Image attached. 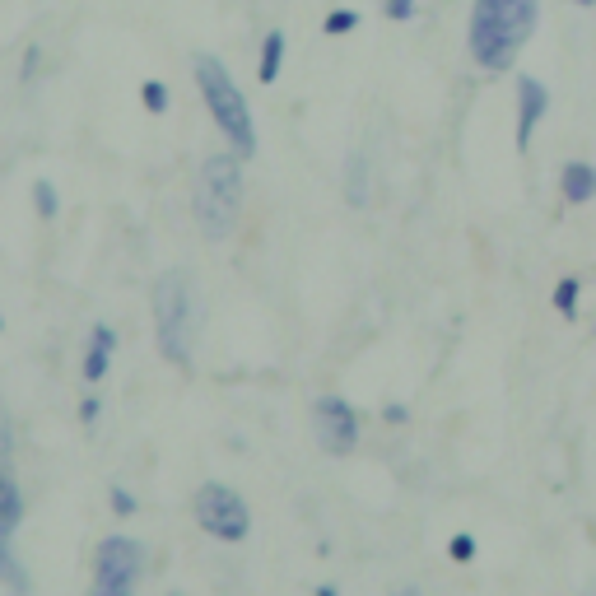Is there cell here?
Returning <instances> with one entry per match:
<instances>
[{"instance_id": "ffe728a7", "label": "cell", "mask_w": 596, "mask_h": 596, "mask_svg": "<svg viewBox=\"0 0 596 596\" xmlns=\"http://www.w3.org/2000/svg\"><path fill=\"white\" fill-rule=\"evenodd\" d=\"M447 555L457 559V564H471V559H475V541H471V536H452Z\"/></svg>"}, {"instance_id": "cb8c5ba5", "label": "cell", "mask_w": 596, "mask_h": 596, "mask_svg": "<svg viewBox=\"0 0 596 596\" xmlns=\"http://www.w3.org/2000/svg\"><path fill=\"white\" fill-rule=\"evenodd\" d=\"M98 410H103V406H98V396H89V401H80V420H84V424H94V420H98Z\"/></svg>"}, {"instance_id": "44dd1931", "label": "cell", "mask_w": 596, "mask_h": 596, "mask_svg": "<svg viewBox=\"0 0 596 596\" xmlns=\"http://www.w3.org/2000/svg\"><path fill=\"white\" fill-rule=\"evenodd\" d=\"M108 499H112V513H117V517L136 513V494H126L122 485H112V494H108Z\"/></svg>"}, {"instance_id": "484cf974", "label": "cell", "mask_w": 596, "mask_h": 596, "mask_svg": "<svg viewBox=\"0 0 596 596\" xmlns=\"http://www.w3.org/2000/svg\"><path fill=\"white\" fill-rule=\"evenodd\" d=\"M392 596H420V587H415V583H406V587H396Z\"/></svg>"}, {"instance_id": "277c9868", "label": "cell", "mask_w": 596, "mask_h": 596, "mask_svg": "<svg viewBox=\"0 0 596 596\" xmlns=\"http://www.w3.org/2000/svg\"><path fill=\"white\" fill-rule=\"evenodd\" d=\"M238 154H210L196 177V224L210 243H224L243 210V168Z\"/></svg>"}, {"instance_id": "ac0fdd59", "label": "cell", "mask_w": 596, "mask_h": 596, "mask_svg": "<svg viewBox=\"0 0 596 596\" xmlns=\"http://www.w3.org/2000/svg\"><path fill=\"white\" fill-rule=\"evenodd\" d=\"M555 308H559V317H573L578 312V280H559L555 285Z\"/></svg>"}, {"instance_id": "d4e9b609", "label": "cell", "mask_w": 596, "mask_h": 596, "mask_svg": "<svg viewBox=\"0 0 596 596\" xmlns=\"http://www.w3.org/2000/svg\"><path fill=\"white\" fill-rule=\"evenodd\" d=\"M382 420H387V424H406L410 415H406V406H382Z\"/></svg>"}, {"instance_id": "9c48e42d", "label": "cell", "mask_w": 596, "mask_h": 596, "mask_svg": "<svg viewBox=\"0 0 596 596\" xmlns=\"http://www.w3.org/2000/svg\"><path fill=\"white\" fill-rule=\"evenodd\" d=\"M112 350H117V331L108 322H98L89 331V350H84V364H80V378L84 382H103L112 368Z\"/></svg>"}, {"instance_id": "8992f818", "label": "cell", "mask_w": 596, "mask_h": 596, "mask_svg": "<svg viewBox=\"0 0 596 596\" xmlns=\"http://www.w3.org/2000/svg\"><path fill=\"white\" fill-rule=\"evenodd\" d=\"M145 573V545L136 536H103L94 550V592L89 596H136Z\"/></svg>"}, {"instance_id": "52a82bcc", "label": "cell", "mask_w": 596, "mask_h": 596, "mask_svg": "<svg viewBox=\"0 0 596 596\" xmlns=\"http://www.w3.org/2000/svg\"><path fill=\"white\" fill-rule=\"evenodd\" d=\"M312 424H317V443H322L331 457H345V452H354V443H359V415H354V406L340 401V396H322V401L312 406Z\"/></svg>"}, {"instance_id": "5b68a950", "label": "cell", "mask_w": 596, "mask_h": 596, "mask_svg": "<svg viewBox=\"0 0 596 596\" xmlns=\"http://www.w3.org/2000/svg\"><path fill=\"white\" fill-rule=\"evenodd\" d=\"M191 513H196V527L205 536H215L224 545H238L247 541V531H252V513H247L243 494L224 480H210V485L196 489V503H191Z\"/></svg>"}, {"instance_id": "7402d4cb", "label": "cell", "mask_w": 596, "mask_h": 596, "mask_svg": "<svg viewBox=\"0 0 596 596\" xmlns=\"http://www.w3.org/2000/svg\"><path fill=\"white\" fill-rule=\"evenodd\" d=\"M382 5H387V19H396V24L415 19V0H382Z\"/></svg>"}, {"instance_id": "603a6c76", "label": "cell", "mask_w": 596, "mask_h": 596, "mask_svg": "<svg viewBox=\"0 0 596 596\" xmlns=\"http://www.w3.org/2000/svg\"><path fill=\"white\" fill-rule=\"evenodd\" d=\"M38 66H42V47H24V66H19V80H33L38 75Z\"/></svg>"}, {"instance_id": "4316f807", "label": "cell", "mask_w": 596, "mask_h": 596, "mask_svg": "<svg viewBox=\"0 0 596 596\" xmlns=\"http://www.w3.org/2000/svg\"><path fill=\"white\" fill-rule=\"evenodd\" d=\"M312 596H340V592H336V587H317V592H312Z\"/></svg>"}, {"instance_id": "2e32d148", "label": "cell", "mask_w": 596, "mask_h": 596, "mask_svg": "<svg viewBox=\"0 0 596 596\" xmlns=\"http://www.w3.org/2000/svg\"><path fill=\"white\" fill-rule=\"evenodd\" d=\"M140 103H145L149 117H163V112H168V84H163V80H145V84H140Z\"/></svg>"}, {"instance_id": "9a60e30c", "label": "cell", "mask_w": 596, "mask_h": 596, "mask_svg": "<svg viewBox=\"0 0 596 596\" xmlns=\"http://www.w3.org/2000/svg\"><path fill=\"white\" fill-rule=\"evenodd\" d=\"M33 210H38V219H56V210H61V196H56V187L47 177L33 182Z\"/></svg>"}, {"instance_id": "8fae6325", "label": "cell", "mask_w": 596, "mask_h": 596, "mask_svg": "<svg viewBox=\"0 0 596 596\" xmlns=\"http://www.w3.org/2000/svg\"><path fill=\"white\" fill-rule=\"evenodd\" d=\"M345 201L354 210H364L373 201V163H368V154H350V163H345Z\"/></svg>"}, {"instance_id": "d6986e66", "label": "cell", "mask_w": 596, "mask_h": 596, "mask_svg": "<svg viewBox=\"0 0 596 596\" xmlns=\"http://www.w3.org/2000/svg\"><path fill=\"white\" fill-rule=\"evenodd\" d=\"M10 461H14V424L10 415H0V471H10Z\"/></svg>"}, {"instance_id": "ba28073f", "label": "cell", "mask_w": 596, "mask_h": 596, "mask_svg": "<svg viewBox=\"0 0 596 596\" xmlns=\"http://www.w3.org/2000/svg\"><path fill=\"white\" fill-rule=\"evenodd\" d=\"M545 112H550V89H545L536 75H522V80H517V149H522V154L531 149V136H536V126L545 122Z\"/></svg>"}, {"instance_id": "7a4b0ae2", "label": "cell", "mask_w": 596, "mask_h": 596, "mask_svg": "<svg viewBox=\"0 0 596 596\" xmlns=\"http://www.w3.org/2000/svg\"><path fill=\"white\" fill-rule=\"evenodd\" d=\"M154 308V340L159 354L177 368H191V345H196V326H201V294L187 271H168L154 280L149 294Z\"/></svg>"}, {"instance_id": "f546056e", "label": "cell", "mask_w": 596, "mask_h": 596, "mask_svg": "<svg viewBox=\"0 0 596 596\" xmlns=\"http://www.w3.org/2000/svg\"><path fill=\"white\" fill-rule=\"evenodd\" d=\"M173 596H177V592H173Z\"/></svg>"}, {"instance_id": "5bb4252c", "label": "cell", "mask_w": 596, "mask_h": 596, "mask_svg": "<svg viewBox=\"0 0 596 596\" xmlns=\"http://www.w3.org/2000/svg\"><path fill=\"white\" fill-rule=\"evenodd\" d=\"M280 66H285V33H280V28H271V33H266V42H261V66H257L261 84L280 80Z\"/></svg>"}, {"instance_id": "3957f363", "label": "cell", "mask_w": 596, "mask_h": 596, "mask_svg": "<svg viewBox=\"0 0 596 596\" xmlns=\"http://www.w3.org/2000/svg\"><path fill=\"white\" fill-rule=\"evenodd\" d=\"M191 75H196V89H201V98H205V112L215 117L219 136L229 140L238 159H252V154H257V126H252V108H247L243 89L233 84V75L224 70V61L201 52L196 61H191Z\"/></svg>"}, {"instance_id": "30bf717a", "label": "cell", "mask_w": 596, "mask_h": 596, "mask_svg": "<svg viewBox=\"0 0 596 596\" xmlns=\"http://www.w3.org/2000/svg\"><path fill=\"white\" fill-rule=\"evenodd\" d=\"M559 191H564V201L569 205H587L596 196V168L583 159L564 163V173H559Z\"/></svg>"}, {"instance_id": "f1b7e54d", "label": "cell", "mask_w": 596, "mask_h": 596, "mask_svg": "<svg viewBox=\"0 0 596 596\" xmlns=\"http://www.w3.org/2000/svg\"><path fill=\"white\" fill-rule=\"evenodd\" d=\"M0 331H5V312H0Z\"/></svg>"}, {"instance_id": "7c38bea8", "label": "cell", "mask_w": 596, "mask_h": 596, "mask_svg": "<svg viewBox=\"0 0 596 596\" xmlns=\"http://www.w3.org/2000/svg\"><path fill=\"white\" fill-rule=\"evenodd\" d=\"M0 587L14 596H33V578H28V569L14 559V536H5V531H0Z\"/></svg>"}, {"instance_id": "83f0119b", "label": "cell", "mask_w": 596, "mask_h": 596, "mask_svg": "<svg viewBox=\"0 0 596 596\" xmlns=\"http://www.w3.org/2000/svg\"><path fill=\"white\" fill-rule=\"evenodd\" d=\"M569 5H578V10H592L596 0H569Z\"/></svg>"}, {"instance_id": "e0dca14e", "label": "cell", "mask_w": 596, "mask_h": 596, "mask_svg": "<svg viewBox=\"0 0 596 596\" xmlns=\"http://www.w3.org/2000/svg\"><path fill=\"white\" fill-rule=\"evenodd\" d=\"M322 28H326V38H345V33L359 28V10H331Z\"/></svg>"}, {"instance_id": "6da1fadb", "label": "cell", "mask_w": 596, "mask_h": 596, "mask_svg": "<svg viewBox=\"0 0 596 596\" xmlns=\"http://www.w3.org/2000/svg\"><path fill=\"white\" fill-rule=\"evenodd\" d=\"M536 19H541V0H471L466 52L480 70L503 75L536 33Z\"/></svg>"}, {"instance_id": "4fadbf2b", "label": "cell", "mask_w": 596, "mask_h": 596, "mask_svg": "<svg viewBox=\"0 0 596 596\" xmlns=\"http://www.w3.org/2000/svg\"><path fill=\"white\" fill-rule=\"evenodd\" d=\"M19 522H24V494H19V485L10 480V471H0V531L14 536Z\"/></svg>"}]
</instances>
